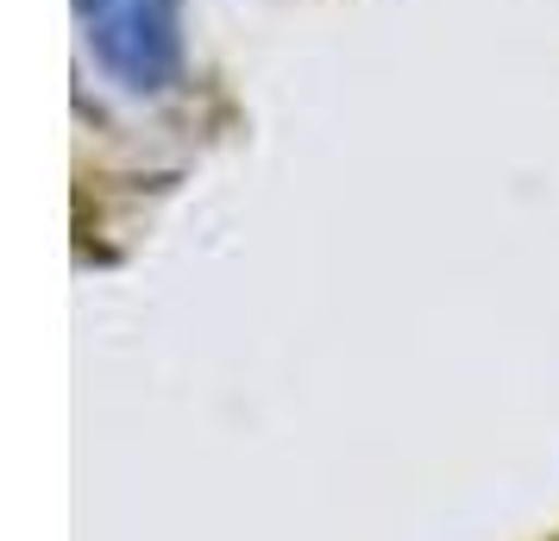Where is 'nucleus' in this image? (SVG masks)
<instances>
[{"instance_id": "1", "label": "nucleus", "mask_w": 559, "mask_h": 541, "mask_svg": "<svg viewBox=\"0 0 559 541\" xmlns=\"http://www.w3.org/2000/svg\"><path fill=\"white\" fill-rule=\"evenodd\" d=\"M88 38L107 57V70L132 82H157L170 57V0H88Z\"/></svg>"}]
</instances>
